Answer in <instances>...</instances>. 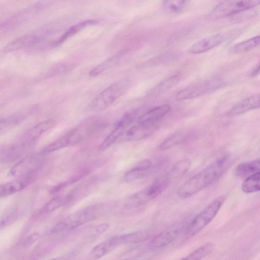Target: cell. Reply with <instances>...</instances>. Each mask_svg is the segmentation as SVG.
<instances>
[{"mask_svg":"<svg viewBox=\"0 0 260 260\" xmlns=\"http://www.w3.org/2000/svg\"><path fill=\"white\" fill-rule=\"evenodd\" d=\"M229 162L227 155L216 159L181 185L177 194L186 198L207 187L220 177L229 166Z\"/></svg>","mask_w":260,"mask_h":260,"instance_id":"1","label":"cell"},{"mask_svg":"<svg viewBox=\"0 0 260 260\" xmlns=\"http://www.w3.org/2000/svg\"><path fill=\"white\" fill-rule=\"evenodd\" d=\"M131 85V81L125 79L111 84L91 100L88 105V109L93 112L106 109L124 94Z\"/></svg>","mask_w":260,"mask_h":260,"instance_id":"2","label":"cell"},{"mask_svg":"<svg viewBox=\"0 0 260 260\" xmlns=\"http://www.w3.org/2000/svg\"><path fill=\"white\" fill-rule=\"evenodd\" d=\"M105 206L102 204L85 207L66 217L52 229V232H59L77 228L94 220L101 215Z\"/></svg>","mask_w":260,"mask_h":260,"instance_id":"3","label":"cell"},{"mask_svg":"<svg viewBox=\"0 0 260 260\" xmlns=\"http://www.w3.org/2000/svg\"><path fill=\"white\" fill-rule=\"evenodd\" d=\"M225 199V196L220 195L211 201L188 224L186 234L193 236L205 228L215 217Z\"/></svg>","mask_w":260,"mask_h":260,"instance_id":"4","label":"cell"},{"mask_svg":"<svg viewBox=\"0 0 260 260\" xmlns=\"http://www.w3.org/2000/svg\"><path fill=\"white\" fill-rule=\"evenodd\" d=\"M165 174L156 179L151 184L131 196L126 203L128 207H137L155 199L171 183Z\"/></svg>","mask_w":260,"mask_h":260,"instance_id":"5","label":"cell"},{"mask_svg":"<svg viewBox=\"0 0 260 260\" xmlns=\"http://www.w3.org/2000/svg\"><path fill=\"white\" fill-rule=\"evenodd\" d=\"M259 4V0H225L211 11L209 16L218 19L249 10Z\"/></svg>","mask_w":260,"mask_h":260,"instance_id":"6","label":"cell"},{"mask_svg":"<svg viewBox=\"0 0 260 260\" xmlns=\"http://www.w3.org/2000/svg\"><path fill=\"white\" fill-rule=\"evenodd\" d=\"M32 154L21 159L10 170L8 176L19 178L31 175H35L39 170L44 162L43 155Z\"/></svg>","mask_w":260,"mask_h":260,"instance_id":"7","label":"cell"},{"mask_svg":"<svg viewBox=\"0 0 260 260\" xmlns=\"http://www.w3.org/2000/svg\"><path fill=\"white\" fill-rule=\"evenodd\" d=\"M138 110L125 113L115 124L113 129L99 147L100 150H105L118 140L131 123L138 119Z\"/></svg>","mask_w":260,"mask_h":260,"instance_id":"8","label":"cell"},{"mask_svg":"<svg viewBox=\"0 0 260 260\" xmlns=\"http://www.w3.org/2000/svg\"><path fill=\"white\" fill-rule=\"evenodd\" d=\"M160 124V122L138 121L137 124L126 130L119 140L122 141H137L144 139L155 132Z\"/></svg>","mask_w":260,"mask_h":260,"instance_id":"9","label":"cell"},{"mask_svg":"<svg viewBox=\"0 0 260 260\" xmlns=\"http://www.w3.org/2000/svg\"><path fill=\"white\" fill-rule=\"evenodd\" d=\"M232 32H218L201 39L191 45L188 51L198 54L208 51L221 44L231 37Z\"/></svg>","mask_w":260,"mask_h":260,"instance_id":"10","label":"cell"},{"mask_svg":"<svg viewBox=\"0 0 260 260\" xmlns=\"http://www.w3.org/2000/svg\"><path fill=\"white\" fill-rule=\"evenodd\" d=\"M182 226L174 224L160 232L154 237L149 243L152 248H160L165 247L172 243L179 235Z\"/></svg>","mask_w":260,"mask_h":260,"instance_id":"11","label":"cell"},{"mask_svg":"<svg viewBox=\"0 0 260 260\" xmlns=\"http://www.w3.org/2000/svg\"><path fill=\"white\" fill-rule=\"evenodd\" d=\"M35 175L19 177L0 185V198L11 196L21 190L32 181L35 179Z\"/></svg>","mask_w":260,"mask_h":260,"instance_id":"12","label":"cell"},{"mask_svg":"<svg viewBox=\"0 0 260 260\" xmlns=\"http://www.w3.org/2000/svg\"><path fill=\"white\" fill-rule=\"evenodd\" d=\"M210 88V83L208 81H200L178 91L176 94L175 98L177 101L196 98L204 94Z\"/></svg>","mask_w":260,"mask_h":260,"instance_id":"13","label":"cell"},{"mask_svg":"<svg viewBox=\"0 0 260 260\" xmlns=\"http://www.w3.org/2000/svg\"><path fill=\"white\" fill-rule=\"evenodd\" d=\"M123 244L121 236L113 237L101 242L90 251L89 257L92 259L99 258Z\"/></svg>","mask_w":260,"mask_h":260,"instance_id":"14","label":"cell"},{"mask_svg":"<svg viewBox=\"0 0 260 260\" xmlns=\"http://www.w3.org/2000/svg\"><path fill=\"white\" fill-rule=\"evenodd\" d=\"M54 124L52 119L46 120L37 124L26 133L22 143L27 147L29 146L43 133L52 127Z\"/></svg>","mask_w":260,"mask_h":260,"instance_id":"15","label":"cell"},{"mask_svg":"<svg viewBox=\"0 0 260 260\" xmlns=\"http://www.w3.org/2000/svg\"><path fill=\"white\" fill-rule=\"evenodd\" d=\"M259 107V95L249 96L232 107L226 113L228 116H234L242 114L250 110Z\"/></svg>","mask_w":260,"mask_h":260,"instance_id":"16","label":"cell"},{"mask_svg":"<svg viewBox=\"0 0 260 260\" xmlns=\"http://www.w3.org/2000/svg\"><path fill=\"white\" fill-rule=\"evenodd\" d=\"M27 148L23 143L10 144L0 148V161L9 162L18 158Z\"/></svg>","mask_w":260,"mask_h":260,"instance_id":"17","label":"cell"},{"mask_svg":"<svg viewBox=\"0 0 260 260\" xmlns=\"http://www.w3.org/2000/svg\"><path fill=\"white\" fill-rule=\"evenodd\" d=\"M171 107L167 104L153 108L141 114L138 121L144 122H160L162 117L170 110Z\"/></svg>","mask_w":260,"mask_h":260,"instance_id":"18","label":"cell"},{"mask_svg":"<svg viewBox=\"0 0 260 260\" xmlns=\"http://www.w3.org/2000/svg\"><path fill=\"white\" fill-rule=\"evenodd\" d=\"M259 170L260 160L258 158L240 164L235 169V174L239 178H246L252 174L259 172Z\"/></svg>","mask_w":260,"mask_h":260,"instance_id":"19","label":"cell"},{"mask_svg":"<svg viewBox=\"0 0 260 260\" xmlns=\"http://www.w3.org/2000/svg\"><path fill=\"white\" fill-rule=\"evenodd\" d=\"M72 142L71 134L69 132L44 148L41 153L45 154L73 145Z\"/></svg>","mask_w":260,"mask_h":260,"instance_id":"20","label":"cell"},{"mask_svg":"<svg viewBox=\"0 0 260 260\" xmlns=\"http://www.w3.org/2000/svg\"><path fill=\"white\" fill-rule=\"evenodd\" d=\"M191 162L185 159L176 163L172 168L166 173L171 182L178 179L186 173L189 169Z\"/></svg>","mask_w":260,"mask_h":260,"instance_id":"21","label":"cell"},{"mask_svg":"<svg viewBox=\"0 0 260 260\" xmlns=\"http://www.w3.org/2000/svg\"><path fill=\"white\" fill-rule=\"evenodd\" d=\"M260 172L246 177L242 184V191L246 193L258 191L260 189Z\"/></svg>","mask_w":260,"mask_h":260,"instance_id":"22","label":"cell"},{"mask_svg":"<svg viewBox=\"0 0 260 260\" xmlns=\"http://www.w3.org/2000/svg\"><path fill=\"white\" fill-rule=\"evenodd\" d=\"M151 166L152 162L148 159L139 162L125 174L124 180L128 181L136 179L141 172L148 170Z\"/></svg>","mask_w":260,"mask_h":260,"instance_id":"23","label":"cell"},{"mask_svg":"<svg viewBox=\"0 0 260 260\" xmlns=\"http://www.w3.org/2000/svg\"><path fill=\"white\" fill-rule=\"evenodd\" d=\"M186 137V134L183 131L175 132L162 142L159 148L161 150L170 149L182 142Z\"/></svg>","mask_w":260,"mask_h":260,"instance_id":"24","label":"cell"},{"mask_svg":"<svg viewBox=\"0 0 260 260\" xmlns=\"http://www.w3.org/2000/svg\"><path fill=\"white\" fill-rule=\"evenodd\" d=\"M214 245L210 242L205 243L198 248L189 253L183 259L188 260L201 259L212 252L214 250Z\"/></svg>","mask_w":260,"mask_h":260,"instance_id":"25","label":"cell"},{"mask_svg":"<svg viewBox=\"0 0 260 260\" xmlns=\"http://www.w3.org/2000/svg\"><path fill=\"white\" fill-rule=\"evenodd\" d=\"M259 43L260 37L258 35L235 45L232 50L235 53L247 52L256 48Z\"/></svg>","mask_w":260,"mask_h":260,"instance_id":"26","label":"cell"},{"mask_svg":"<svg viewBox=\"0 0 260 260\" xmlns=\"http://www.w3.org/2000/svg\"><path fill=\"white\" fill-rule=\"evenodd\" d=\"M120 58L119 55H114L98 64L89 72V75L91 77H95L101 74L103 72L111 69L116 66Z\"/></svg>","mask_w":260,"mask_h":260,"instance_id":"27","label":"cell"},{"mask_svg":"<svg viewBox=\"0 0 260 260\" xmlns=\"http://www.w3.org/2000/svg\"><path fill=\"white\" fill-rule=\"evenodd\" d=\"M70 196H60L56 197L49 201L43 207L41 212L49 213L61 207L70 200Z\"/></svg>","mask_w":260,"mask_h":260,"instance_id":"28","label":"cell"},{"mask_svg":"<svg viewBox=\"0 0 260 260\" xmlns=\"http://www.w3.org/2000/svg\"><path fill=\"white\" fill-rule=\"evenodd\" d=\"M96 23V20H86L78 24H77L71 27L68 30H67L55 43V45H59L65 40L68 39L69 38L73 36L75 34L77 33L79 31L82 29L83 28L92 24Z\"/></svg>","mask_w":260,"mask_h":260,"instance_id":"29","label":"cell"},{"mask_svg":"<svg viewBox=\"0 0 260 260\" xmlns=\"http://www.w3.org/2000/svg\"><path fill=\"white\" fill-rule=\"evenodd\" d=\"M150 237L146 232H135L121 236L123 243L137 244L145 241Z\"/></svg>","mask_w":260,"mask_h":260,"instance_id":"30","label":"cell"},{"mask_svg":"<svg viewBox=\"0 0 260 260\" xmlns=\"http://www.w3.org/2000/svg\"><path fill=\"white\" fill-rule=\"evenodd\" d=\"M180 77L179 75H173L159 83L154 89L155 93H161L166 92L179 82Z\"/></svg>","mask_w":260,"mask_h":260,"instance_id":"31","label":"cell"},{"mask_svg":"<svg viewBox=\"0 0 260 260\" xmlns=\"http://www.w3.org/2000/svg\"><path fill=\"white\" fill-rule=\"evenodd\" d=\"M186 0H164L165 10L170 13H177L181 12L184 8Z\"/></svg>","mask_w":260,"mask_h":260,"instance_id":"32","label":"cell"},{"mask_svg":"<svg viewBox=\"0 0 260 260\" xmlns=\"http://www.w3.org/2000/svg\"><path fill=\"white\" fill-rule=\"evenodd\" d=\"M22 119L21 116H13L0 120V134L16 126Z\"/></svg>","mask_w":260,"mask_h":260,"instance_id":"33","label":"cell"},{"mask_svg":"<svg viewBox=\"0 0 260 260\" xmlns=\"http://www.w3.org/2000/svg\"><path fill=\"white\" fill-rule=\"evenodd\" d=\"M39 238V235L37 233H34L27 238L22 243V246L24 247H28L32 245Z\"/></svg>","mask_w":260,"mask_h":260,"instance_id":"34","label":"cell"},{"mask_svg":"<svg viewBox=\"0 0 260 260\" xmlns=\"http://www.w3.org/2000/svg\"><path fill=\"white\" fill-rule=\"evenodd\" d=\"M109 228V224L107 223L102 224L99 225L96 228V231L98 233H101L104 232Z\"/></svg>","mask_w":260,"mask_h":260,"instance_id":"35","label":"cell"},{"mask_svg":"<svg viewBox=\"0 0 260 260\" xmlns=\"http://www.w3.org/2000/svg\"><path fill=\"white\" fill-rule=\"evenodd\" d=\"M259 71V64H258V65L256 67V68L253 70L251 73L252 76H256L258 73Z\"/></svg>","mask_w":260,"mask_h":260,"instance_id":"36","label":"cell"}]
</instances>
